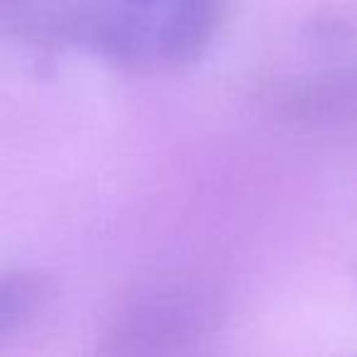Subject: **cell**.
<instances>
[{
	"instance_id": "cell-6",
	"label": "cell",
	"mask_w": 357,
	"mask_h": 357,
	"mask_svg": "<svg viewBox=\"0 0 357 357\" xmlns=\"http://www.w3.org/2000/svg\"><path fill=\"white\" fill-rule=\"evenodd\" d=\"M355 40V30L337 17H321L306 27V42L313 50L340 52Z\"/></svg>"
},
{
	"instance_id": "cell-8",
	"label": "cell",
	"mask_w": 357,
	"mask_h": 357,
	"mask_svg": "<svg viewBox=\"0 0 357 357\" xmlns=\"http://www.w3.org/2000/svg\"><path fill=\"white\" fill-rule=\"evenodd\" d=\"M355 274H357V267H355Z\"/></svg>"
},
{
	"instance_id": "cell-3",
	"label": "cell",
	"mask_w": 357,
	"mask_h": 357,
	"mask_svg": "<svg viewBox=\"0 0 357 357\" xmlns=\"http://www.w3.org/2000/svg\"><path fill=\"white\" fill-rule=\"evenodd\" d=\"M250 100L267 120L287 128H331L357 120V61H335L301 74H262Z\"/></svg>"
},
{
	"instance_id": "cell-5",
	"label": "cell",
	"mask_w": 357,
	"mask_h": 357,
	"mask_svg": "<svg viewBox=\"0 0 357 357\" xmlns=\"http://www.w3.org/2000/svg\"><path fill=\"white\" fill-rule=\"evenodd\" d=\"M52 282L30 269H10L0 279V340L35 321V316L50 303Z\"/></svg>"
},
{
	"instance_id": "cell-1",
	"label": "cell",
	"mask_w": 357,
	"mask_h": 357,
	"mask_svg": "<svg viewBox=\"0 0 357 357\" xmlns=\"http://www.w3.org/2000/svg\"><path fill=\"white\" fill-rule=\"evenodd\" d=\"M8 37L35 47H76L110 64L159 59L157 20L120 0H0Z\"/></svg>"
},
{
	"instance_id": "cell-7",
	"label": "cell",
	"mask_w": 357,
	"mask_h": 357,
	"mask_svg": "<svg viewBox=\"0 0 357 357\" xmlns=\"http://www.w3.org/2000/svg\"><path fill=\"white\" fill-rule=\"evenodd\" d=\"M120 3H125L130 8H137V10H154L162 0H120Z\"/></svg>"
},
{
	"instance_id": "cell-2",
	"label": "cell",
	"mask_w": 357,
	"mask_h": 357,
	"mask_svg": "<svg viewBox=\"0 0 357 357\" xmlns=\"http://www.w3.org/2000/svg\"><path fill=\"white\" fill-rule=\"evenodd\" d=\"M218 313L194 294H154L125 306L110 321L100 352L164 357L194 352L218 331Z\"/></svg>"
},
{
	"instance_id": "cell-4",
	"label": "cell",
	"mask_w": 357,
	"mask_h": 357,
	"mask_svg": "<svg viewBox=\"0 0 357 357\" xmlns=\"http://www.w3.org/2000/svg\"><path fill=\"white\" fill-rule=\"evenodd\" d=\"M228 0H172L157 17V54L169 64L204 59L225 17Z\"/></svg>"
}]
</instances>
